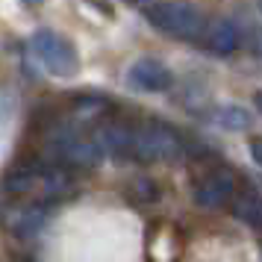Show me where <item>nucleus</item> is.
<instances>
[{"instance_id":"20e7f679","label":"nucleus","mask_w":262,"mask_h":262,"mask_svg":"<svg viewBox=\"0 0 262 262\" xmlns=\"http://www.w3.org/2000/svg\"><path fill=\"white\" fill-rule=\"evenodd\" d=\"M127 83L133 89H139V92H168L171 85H174V74L168 71V65H162L159 59H150V56H144L133 65L130 71H127Z\"/></svg>"},{"instance_id":"423d86ee","label":"nucleus","mask_w":262,"mask_h":262,"mask_svg":"<svg viewBox=\"0 0 262 262\" xmlns=\"http://www.w3.org/2000/svg\"><path fill=\"white\" fill-rule=\"evenodd\" d=\"M56 154H59V159H65L68 165L92 168V165H97V162L103 159V147H100V142H89V139L71 136V139L56 142Z\"/></svg>"},{"instance_id":"9b49d317","label":"nucleus","mask_w":262,"mask_h":262,"mask_svg":"<svg viewBox=\"0 0 262 262\" xmlns=\"http://www.w3.org/2000/svg\"><path fill=\"white\" fill-rule=\"evenodd\" d=\"M245 41L256 56H262V21H245Z\"/></svg>"},{"instance_id":"4468645a","label":"nucleus","mask_w":262,"mask_h":262,"mask_svg":"<svg viewBox=\"0 0 262 262\" xmlns=\"http://www.w3.org/2000/svg\"><path fill=\"white\" fill-rule=\"evenodd\" d=\"M256 9H259V15H262V0H256Z\"/></svg>"},{"instance_id":"f03ea898","label":"nucleus","mask_w":262,"mask_h":262,"mask_svg":"<svg viewBox=\"0 0 262 262\" xmlns=\"http://www.w3.org/2000/svg\"><path fill=\"white\" fill-rule=\"evenodd\" d=\"M130 156L142 162H168L183 156V139L165 124H142L130 133Z\"/></svg>"},{"instance_id":"ddd939ff","label":"nucleus","mask_w":262,"mask_h":262,"mask_svg":"<svg viewBox=\"0 0 262 262\" xmlns=\"http://www.w3.org/2000/svg\"><path fill=\"white\" fill-rule=\"evenodd\" d=\"M253 100H256V109L262 112V92H256V95H253Z\"/></svg>"},{"instance_id":"1a4fd4ad","label":"nucleus","mask_w":262,"mask_h":262,"mask_svg":"<svg viewBox=\"0 0 262 262\" xmlns=\"http://www.w3.org/2000/svg\"><path fill=\"white\" fill-rule=\"evenodd\" d=\"M215 124L224 127V130H230V133H242L253 124V118H250V112L245 106H238V103H224V106L215 109Z\"/></svg>"},{"instance_id":"f257e3e1","label":"nucleus","mask_w":262,"mask_h":262,"mask_svg":"<svg viewBox=\"0 0 262 262\" xmlns=\"http://www.w3.org/2000/svg\"><path fill=\"white\" fill-rule=\"evenodd\" d=\"M147 21L165 33V36L183 38V41H203L206 36V15L194 6V3H186V0H162V3H154L147 6Z\"/></svg>"},{"instance_id":"2eb2a0df","label":"nucleus","mask_w":262,"mask_h":262,"mask_svg":"<svg viewBox=\"0 0 262 262\" xmlns=\"http://www.w3.org/2000/svg\"><path fill=\"white\" fill-rule=\"evenodd\" d=\"M27 3H33V6H36V3H41V0H27Z\"/></svg>"},{"instance_id":"39448f33","label":"nucleus","mask_w":262,"mask_h":262,"mask_svg":"<svg viewBox=\"0 0 262 262\" xmlns=\"http://www.w3.org/2000/svg\"><path fill=\"white\" fill-rule=\"evenodd\" d=\"M236 194V180L233 174H227V171H212L209 177H203L198 183V189H194V201L201 203V206H224L230 198Z\"/></svg>"},{"instance_id":"f8f14e48","label":"nucleus","mask_w":262,"mask_h":262,"mask_svg":"<svg viewBox=\"0 0 262 262\" xmlns=\"http://www.w3.org/2000/svg\"><path fill=\"white\" fill-rule=\"evenodd\" d=\"M250 156H253V162L262 168V139H250Z\"/></svg>"},{"instance_id":"6e6552de","label":"nucleus","mask_w":262,"mask_h":262,"mask_svg":"<svg viewBox=\"0 0 262 262\" xmlns=\"http://www.w3.org/2000/svg\"><path fill=\"white\" fill-rule=\"evenodd\" d=\"M233 215L238 221H245L253 230H262V198L259 191L253 189H242L233 194Z\"/></svg>"},{"instance_id":"9d476101","label":"nucleus","mask_w":262,"mask_h":262,"mask_svg":"<svg viewBox=\"0 0 262 262\" xmlns=\"http://www.w3.org/2000/svg\"><path fill=\"white\" fill-rule=\"evenodd\" d=\"M45 221H48V209H45L41 203H33V206H27L24 212H21V221L12 224V230L18 236H33L36 230L45 227Z\"/></svg>"},{"instance_id":"7ed1b4c3","label":"nucleus","mask_w":262,"mask_h":262,"mask_svg":"<svg viewBox=\"0 0 262 262\" xmlns=\"http://www.w3.org/2000/svg\"><path fill=\"white\" fill-rule=\"evenodd\" d=\"M30 48L36 53V59L56 77H74L80 68V56H77L74 45L53 30H38L30 41Z\"/></svg>"},{"instance_id":"0eeeda50","label":"nucleus","mask_w":262,"mask_h":262,"mask_svg":"<svg viewBox=\"0 0 262 262\" xmlns=\"http://www.w3.org/2000/svg\"><path fill=\"white\" fill-rule=\"evenodd\" d=\"M203 45L212 50V53H218V56H230V53L242 45V33H238L236 21H230V18L212 21V24L206 27Z\"/></svg>"}]
</instances>
